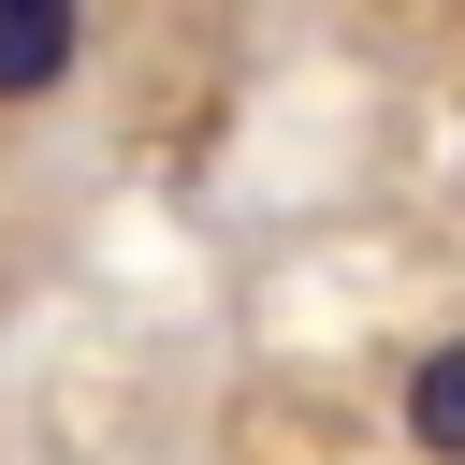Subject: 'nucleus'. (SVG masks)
I'll return each instance as SVG.
<instances>
[{
	"label": "nucleus",
	"instance_id": "f257e3e1",
	"mask_svg": "<svg viewBox=\"0 0 465 465\" xmlns=\"http://www.w3.org/2000/svg\"><path fill=\"white\" fill-rule=\"evenodd\" d=\"M87 44V0H0V102H44Z\"/></svg>",
	"mask_w": 465,
	"mask_h": 465
},
{
	"label": "nucleus",
	"instance_id": "f03ea898",
	"mask_svg": "<svg viewBox=\"0 0 465 465\" xmlns=\"http://www.w3.org/2000/svg\"><path fill=\"white\" fill-rule=\"evenodd\" d=\"M407 436H421L436 465H465V334L421 349V378H407Z\"/></svg>",
	"mask_w": 465,
	"mask_h": 465
}]
</instances>
